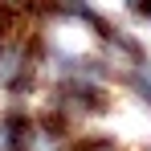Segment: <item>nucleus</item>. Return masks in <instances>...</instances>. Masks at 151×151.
<instances>
[{
    "label": "nucleus",
    "instance_id": "nucleus-1",
    "mask_svg": "<svg viewBox=\"0 0 151 151\" xmlns=\"http://www.w3.org/2000/svg\"><path fill=\"white\" fill-rule=\"evenodd\" d=\"M70 151H127V147L119 139H110V135H82L78 131L70 139Z\"/></svg>",
    "mask_w": 151,
    "mask_h": 151
}]
</instances>
